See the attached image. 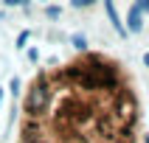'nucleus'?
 <instances>
[{
	"label": "nucleus",
	"mask_w": 149,
	"mask_h": 143,
	"mask_svg": "<svg viewBox=\"0 0 149 143\" xmlns=\"http://www.w3.org/2000/svg\"><path fill=\"white\" fill-rule=\"evenodd\" d=\"M141 101L124 65L84 50L40 70L23 95L20 143H138Z\"/></svg>",
	"instance_id": "1"
},
{
	"label": "nucleus",
	"mask_w": 149,
	"mask_h": 143,
	"mask_svg": "<svg viewBox=\"0 0 149 143\" xmlns=\"http://www.w3.org/2000/svg\"><path fill=\"white\" fill-rule=\"evenodd\" d=\"M127 23H130V31H132V34H138V31L143 28V14L138 11V6L130 8V17H127Z\"/></svg>",
	"instance_id": "2"
},
{
	"label": "nucleus",
	"mask_w": 149,
	"mask_h": 143,
	"mask_svg": "<svg viewBox=\"0 0 149 143\" xmlns=\"http://www.w3.org/2000/svg\"><path fill=\"white\" fill-rule=\"evenodd\" d=\"M104 8H107L110 20H113V25H116V31L121 34V37H127V28L121 25V20H118V11H116V6H113V0H104Z\"/></svg>",
	"instance_id": "3"
},
{
	"label": "nucleus",
	"mask_w": 149,
	"mask_h": 143,
	"mask_svg": "<svg viewBox=\"0 0 149 143\" xmlns=\"http://www.w3.org/2000/svg\"><path fill=\"white\" fill-rule=\"evenodd\" d=\"M96 0H70V6L73 8H87V6H93Z\"/></svg>",
	"instance_id": "4"
},
{
	"label": "nucleus",
	"mask_w": 149,
	"mask_h": 143,
	"mask_svg": "<svg viewBox=\"0 0 149 143\" xmlns=\"http://www.w3.org/2000/svg\"><path fill=\"white\" fill-rule=\"evenodd\" d=\"M135 6H138V11H141V14H149V0H138Z\"/></svg>",
	"instance_id": "5"
},
{
	"label": "nucleus",
	"mask_w": 149,
	"mask_h": 143,
	"mask_svg": "<svg viewBox=\"0 0 149 143\" xmlns=\"http://www.w3.org/2000/svg\"><path fill=\"white\" fill-rule=\"evenodd\" d=\"M73 45H76L79 50H84V37H73Z\"/></svg>",
	"instance_id": "6"
},
{
	"label": "nucleus",
	"mask_w": 149,
	"mask_h": 143,
	"mask_svg": "<svg viewBox=\"0 0 149 143\" xmlns=\"http://www.w3.org/2000/svg\"><path fill=\"white\" fill-rule=\"evenodd\" d=\"M143 65L149 67V50H146V53H143Z\"/></svg>",
	"instance_id": "7"
},
{
	"label": "nucleus",
	"mask_w": 149,
	"mask_h": 143,
	"mask_svg": "<svg viewBox=\"0 0 149 143\" xmlns=\"http://www.w3.org/2000/svg\"><path fill=\"white\" fill-rule=\"evenodd\" d=\"M6 3H8V6H17V3H20V0H6Z\"/></svg>",
	"instance_id": "8"
},
{
	"label": "nucleus",
	"mask_w": 149,
	"mask_h": 143,
	"mask_svg": "<svg viewBox=\"0 0 149 143\" xmlns=\"http://www.w3.org/2000/svg\"><path fill=\"white\" fill-rule=\"evenodd\" d=\"M146 143H149V135H146Z\"/></svg>",
	"instance_id": "9"
}]
</instances>
